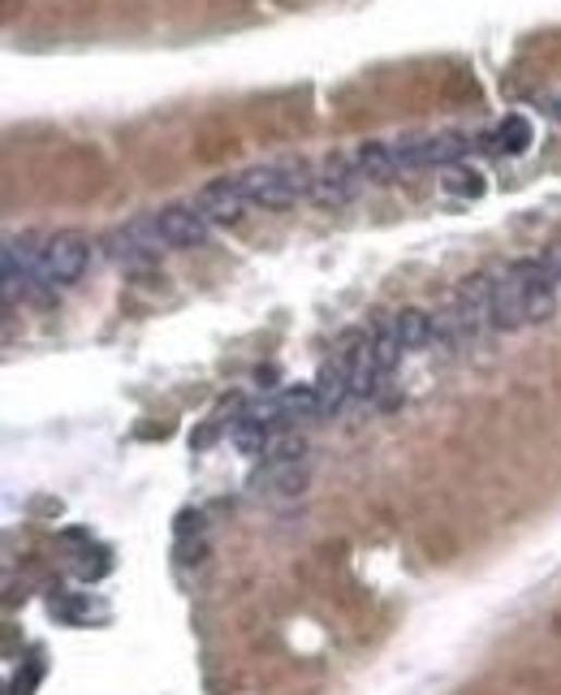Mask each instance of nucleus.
Returning <instances> with one entry per match:
<instances>
[{"mask_svg": "<svg viewBox=\"0 0 561 695\" xmlns=\"http://www.w3.org/2000/svg\"><path fill=\"white\" fill-rule=\"evenodd\" d=\"M545 264L553 268V277H558V281H561V242H558V246H549V255H545Z\"/></svg>", "mask_w": 561, "mask_h": 695, "instance_id": "f3484780", "label": "nucleus"}, {"mask_svg": "<svg viewBox=\"0 0 561 695\" xmlns=\"http://www.w3.org/2000/svg\"><path fill=\"white\" fill-rule=\"evenodd\" d=\"M519 290H523V303H527V325H549L553 312H558V277L545 259H519L510 264Z\"/></svg>", "mask_w": 561, "mask_h": 695, "instance_id": "7ed1b4c3", "label": "nucleus"}, {"mask_svg": "<svg viewBox=\"0 0 561 695\" xmlns=\"http://www.w3.org/2000/svg\"><path fill=\"white\" fill-rule=\"evenodd\" d=\"M446 191L449 195H471V199H475V195H484V178H479L475 169H458V164H453L446 178Z\"/></svg>", "mask_w": 561, "mask_h": 695, "instance_id": "dca6fc26", "label": "nucleus"}, {"mask_svg": "<svg viewBox=\"0 0 561 695\" xmlns=\"http://www.w3.org/2000/svg\"><path fill=\"white\" fill-rule=\"evenodd\" d=\"M345 398H354V385H350V350L329 358L316 376V402H320V415H333L345 406Z\"/></svg>", "mask_w": 561, "mask_h": 695, "instance_id": "9b49d317", "label": "nucleus"}, {"mask_svg": "<svg viewBox=\"0 0 561 695\" xmlns=\"http://www.w3.org/2000/svg\"><path fill=\"white\" fill-rule=\"evenodd\" d=\"M488 307H492V277H466L458 298H453V316L449 325H458L462 333H479L488 325Z\"/></svg>", "mask_w": 561, "mask_h": 695, "instance_id": "0eeeda50", "label": "nucleus"}, {"mask_svg": "<svg viewBox=\"0 0 561 695\" xmlns=\"http://www.w3.org/2000/svg\"><path fill=\"white\" fill-rule=\"evenodd\" d=\"M471 151V143H466V134H458V130H441V134H428V151H424V160H428V169H453L462 156Z\"/></svg>", "mask_w": 561, "mask_h": 695, "instance_id": "2eb2a0df", "label": "nucleus"}, {"mask_svg": "<svg viewBox=\"0 0 561 695\" xmlns=\"http://www.w3.org/2000/svg\"><path fill=\"white\" fill-rule=\"evenodd\" d=\"M92 264V246L83 233H57L44 242V259H39V285L48 290H65L74 285Z\"/></svg>", "mask_w": 561, "mask_h": 695, "instance_id": "f03ea898", "label": "nucleus"}, {"mask_svg": "<svg viewBox=\"0 0 561 695\" xmlns=\"http://www.w3.org/2000/svg\"><path fill=\"white\" fill-rule=\"evenodd\" d=\"M199 208H204V217L212 221V225H229V221H242V212H246V195H242V182L237 178H217V182H208L204 191H199V199H195Z\"/></svg>", "mask_w": 561, "mask_h": 695, "instance_id": "1a4fd4ad", "label": "nucleus"}, {"mask_svg": "<svg viewBox=\"0 0 561 695\" xmlns=\"http://www.w3.org/2000/svg\"><path fill=\"white\" fill-rule=\"evenodd\" d=\"M358 186H363V178H358V169H354V160H350L345 151H329V156L320 160V169H316V199H320L325 208L350 204V199L358 195Z\"/></svg>", "mask_w": 561, "mask_h": 695, "instance_id": "39448f33", "label": "nucleus"}, {"mask_svg": "<svg viewBox=\"0 0 561 695\" xmlns=\"http://www.w3.org/2000/svg\"><path fill=\"white\" fill-rule=\"evenodd\" d=\"M393 329H398V342L406 350L428 346V342L437 338V320H432L428 312H419V307H402V312L393 316Z\"/></svg>", "mask_w": 561, "mask_h": 695, "instance_id": "4468645a", "label": "nucleus"}, {"mask_svg": "<svg viewBox=\"0 0 561 695\" xmlns=\"http://www.w3.org/2000/svg\"><path fill=\"white\" fill-rule=\"evenodd\" d=\"M350 160H354L358 178H363V182H376V186H389V182L402 173V169H398V156H393V143H380V138L358 143V147L350 151Z\"/></svg>", "mask_w": 561, "mask_h": 695, "instance_id": "9d476101", "label": "nucleus"}, {"mask_svg": "<svg viewBox=\"0 0 561 695\" xmlns=\"http://www.w3.org/2000/svg\"><path fill=\"white\" fill-rule=\"evenodd\" d=\"M553 117H558V125H561V96L553 100Z\"/></svg>", "mask_w": 561, "mask_h": 695, "instance_id": "a211bd4d", "label": "nucleus"}, {"mask_svg": "<svg viewBox=\"0 0 561 695\" xmlns=\"http://www.w3.org/2000/svg\"><path fill=\"white\" fill-rule=\"evenodd\" d=\"M484 147L497 151V156H523V151L532 147V121H527V117H505V121L484 138Z\"/></svg>", "mask_w": 561, "mask_h": 695, "instance_id": "f8f14e48", "label": "nucleus"}, {"mask_svg": "<svg viewBox=\"0 0 561 695\" xmlns=\"http://www.w3.org/2000/svg\"><path fill=\"white\" fill-rule=\"evenodd\" d=\"M164 246V237L156 230V217L151 221H130L125 230H117L105 237V255L117 264H138V259H151L156 251Z\"/></svg>", "mask_w": 561, "mask_h": 695, "instance_id": "423d86ee", "label": "nucleus"}, {"mask_svg": "<svg viewBox=\"0 0 561 695\" xmlns=\"http://www.w3.org/2000/svg\"><path fill=\"white\" fill-rule=\"evenodd\" d=\"M488 325L501 333H519L527 325V303L523 290L514 281V272L505 268V277H492V307H488Z\"/></svg>", "mask_w": 561, "mask_h": 695, "instance_id": "6e6552de", "label": "nucleus"}, {"mask_svg": "<svg viewBox=\"0 0 561 695\" xmlns=\"http://www.w3.org/2000/svg\"><path fill=\"white\" fill-rule=\"evenodd\" d=\"M268 428H272V424L251 411V415H242V419L229 428V437H233V446H237L246 459H264L268 446H272V432H268Z\"/></svg>", "mask_w": 561, "mask_h": 695, "instance_id": "ddd939ff", "label": "nucleus"}, {"mask_svg": "<svg viewBox=\"0 0 561 695\" xmlns=\"http://www.w3.org/2000/svg\"><path fill=\"white\" fill-rule=\"evenodd\" d=\"M242 195L255 208H290L307 195H316V169L312 160H277V164H255L246 173H237Z\"/></svg>", "mask_w": 561, "mask_h": 695, "instance_id": "f257e3e1", "label": "nucleus"}, {"mask_svg": "<svg viewBox=\"0 0 561 695\" xmlns=\"http://www.w3.org/2000/svg\"><path fill=\"white\" fill-rule=\"evenodd\" d=\"M156 230L164 237V246H173V251H195V246L208 242L212 221L204 217L199 204H173V208L156 212Z\"/></svg>", "mask_w": 561, "mask_h": 695, "instance_id": "20e7f679", "label": "nucleus"}]
</instances>
